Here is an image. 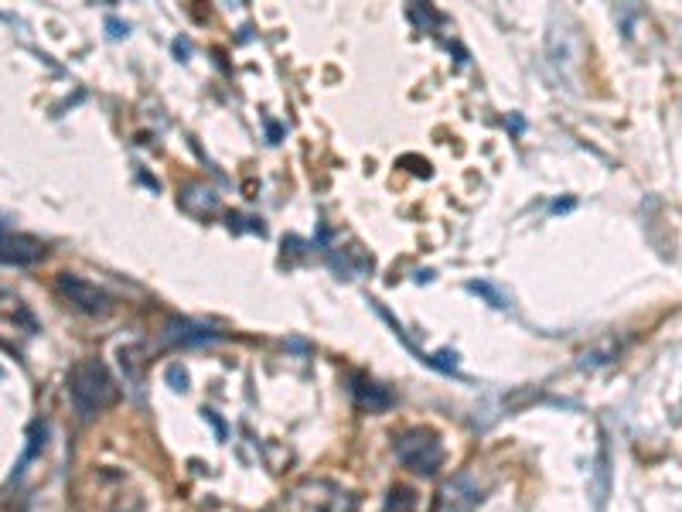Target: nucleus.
Wrapping results in <instances>:
<instances>
[{
  "label": "nucleus",
  "mask_w": 682,
  "mask_h": 512,
  "mask_svg": "<svg viewBox=\"0 0 682 512\" xmlns=\"http://www.w3.org/2000/svg\"><path fill=\"white\" fill-rule=\"evenodd\" d=\"M58 287H62V294L69 297V304H76V308L86 311V315H106V311H110V297L99 291L96 284H89V280L62 274L58 277Z\"/></svg>",
  "instance_id": "obj_3"
},
{
  "label": "nucleus",
  "mask_w": 682,
  "mask_h": 512,
  "mask_svg": "<svg viewBox=\"0 0 682 512\" xmlns=\"http://www.w3.org/2000/svg\"><path fill=\"white\" fill-rule=\"evenodd\" d=\"M45 256V246L35 236H14V233H0V263H14V267H28L38 263Z\"/></svg>",
  "instance_id": "obj_4"
},
{
  "label": "nucleus",
  "mask_w": 682,
  "mask_h": 512,
  "mask_svg": "<svg viewBox=\"0 0 682 512\" xmlns=\"http://www.w3.org/2000/svg\"><path fill=\"white\" fill-rule=\"evenodd\" d=\"M355 400H359L362 410H369V414H379V410H386L389 403H393V396L382 390V386L359 379V383H355Z\"/></svg>",
  "instance_id": "obj_6"
},
{
  "label": "nucleus",
  "mask_w": 682,
  "mask_h": 512,
  "mask_svg": "<svg viewBox=\"0 0 682 512\" xmlns=\"http://www.w3.org/2000/svg\"><path fill=\"white\" fill-rule=\"evenodd\" d=\"M396 458L403 461V468L417 475H434L444 461V448H440V437L434 431H406L396 437Z\"/></svg>",
  "instance_id": "obj_2"
},
{
  "label": "nucleus",
  "mask_w": 682,
  "mask_h": 512,
  "mask_svg": "<svg viewBox=\"0 0 682 512\" xmlns=\"http://www.w3.org/2000/svg\"><path fill=\"white\" fill-rule=\"evenodd\" d=\"M69 400L82 417L103 414L116 403V383L99 359H79L69 369Z\"/></svg>",
  "instance_id": "obj_1"
},
{
  "label": "nucleus",
  "mask_w": 682,
  "mask_h": 512,
  "mask_svg": "<svg viewBox=\"0 0 682 512\" xmlns=\"http://www.w3.org/2000/svg\"><path fill=\"white\" fill-rule=\"evenodd\" d=\"M382 512H413V492L410 489H396L393 495H389L386 509Z\"/></svg>",
  "instance_id": "obj_7"
},
{
  "label": "nucleus",
  "mask_w": 682,
  "mask_h": 512,
  "mask_svg": "<svg viewBox=\"0 0 682 512\" xmlns=\"http://www.w3.org/2000/svg\"><path fill=\"white\" fill-rule=\"evenodd\" d=\"M481 502V489L471 475H457L454 482L444 485L440 492V509L444 512H471Z\"/></svg>",
  "instance_id": "obj_5"
}]
</instances>
